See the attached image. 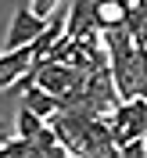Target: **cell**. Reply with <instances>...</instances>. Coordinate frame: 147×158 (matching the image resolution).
Segmentation results:
<instances>
[{"label": "cell", "instance_id": "cell-8", "mask_svg": "<svg viewBox=\"0 0 147 158\" xmlns=\"http://www.w3.org/2000/svg\"><path fill=\"white\" fill-rule=\"evenodd\" d=\"M7 140H11V137H7V126L0 122V144H7Z\"/></svg>", "mask_w": 147, "mask_h": 158}, {"label": "cell", "instance_id": "cell-1", "mask_svg": "<svg viewBox=\"0 0 147 158\" xmlns=\"http://www.w3.org/2000/svg\"><path fill=\"white\" fill-rule=\"evenodd\" d=\"M108 129L115 148L147 137V101H118L115 111L108 115Z\"/></svg>", "mask_w": 147, "mask_h": 158}, {"label": "cell", "instance_id": "cell-2", "mask_svg": "<svg viewBox=\"0 0 147 158\" xmlns=\"http://www.w3.org/2000/svg\"><path fill=\"white\" fill-rule=\"evenodd\" d=\"M36 79V58L29 47L22 50H4L0 54V90L4 94H22Z\"/></svg>", "mask_w": 147, "mask_h": 158}, {"label": "cell", "instance_id": "cell-5", "mask_svg": "<svg viewBox=\"0 0 147 158\" xmlns=\"http://www.w3.org/2000/svg\"><path fill=\"white\" fill-rule=\"evenodd\" d=\"M93 25H97V32L126 25V4H93Z\"/></svg>", "mask_w": 147, "mask_h": 158}, {"label": "cell", "instance_id": "cell-3", "mask_svg": "<svg viewBox=\"0 0 147 158\" xmlns=\"http://www.w3.org/2000/svg\"><path fill=\"white\" fill-rule=\"evenodd\" d=\"M43 25H47V22H36V18L29 15V7L18 4V7H14V18H11V29H7V47H4V50L32 47V40L43 32Z\"/></svg>", "mask_w": 147, "mask_h": 158}, {"label": "cell", "instance_id": "cell-6", "mask_svg": "<svg viewBox=\"0 0 147 158\" xmlns=\"http://www.w3.org/2000/svg\"><path fill=\"white\" fill-rule=\"evenodd\" d=\"M43 129H47L43 118H36V115H29L25 108H18V118H14V133H18V140H36Z\"/></svg>", "mask_w": 147, "mask_h": 158}, {"label": "cell", "instance_id": "cell-4", "mask_svg": "<svg viewBox=\"0 0 147 158\" xmlns=\"http://www.w3.org/2000/svg\"><path fill=\"white\" fill-rule=\"evenodd\" d=\"M22 108L29 111V115H36V118H54L58 115V101L50 97V94H43V90H36V86H29V90H22Z\"/></svg>", "mask_w": 147, "mask_h": 158}, {"label": "cell", "instance_id": "cell-7", "mask_svg": "<svg viewBox=\"0 0 147 158\" xmlns=\"http://www.w3.org/2000/svg\"><path fill=\"white\" fill-rule=\"evenodd\" d=\"M25 7H29V15L36 22H50V15L58 11V4H54V0H32V4H25Z\"/></svg>", "mask_w": 147, "mask_h": 158}]
</instances>
